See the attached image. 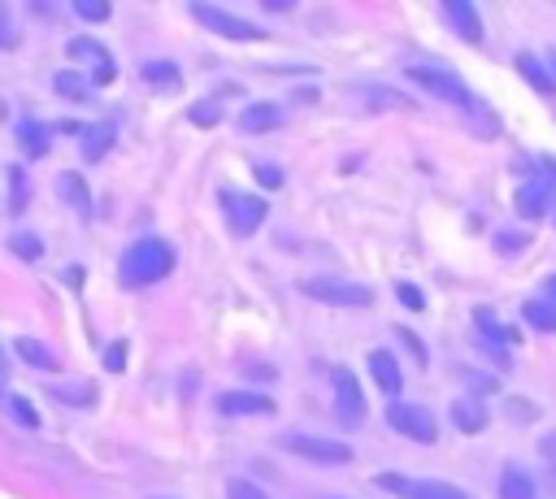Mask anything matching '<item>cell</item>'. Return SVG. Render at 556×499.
Segmentation results:
<instances>
[{"instance_id": "6da1fadb", "label": "cell", "mask_w": 556, "mask_h": 499, "mask_svg": "<svg viewBox=\"0 0 556 499\" xmlns=\"http://www.w3.org/2000/svg\"><path fill=\"white\" fill-rule=\"evenodd\" d=\"M169 269H174V247H169L165 239H139V243L126 247L122 260H117V273H122L126 286L161 282Z\"/></svg>"}, {"instance_id": "7a4b0ae2", "label": "cell", "mask_w": 556, "mask_h": 499, "mask_svg": "<svg viewBox=\"0 0 556 499\" xmlns=\"http://www.w3.org/2000/svg\"><path fill=\"white\" fill-rule=\"evenodd\" d=\"M408 78H413L417 87L434 91L439 100L456 104L460 113H469V117H482V121H486V130H495V117H491V113L478 104V95H473V91H469V87H465V82H460L452 69H439V65H434V69H430V65H408Z\"/></svg>"}, {"instance_id": "3957f363", "label": "cell", "mask_w": 556, "mask_h": 499, "mask_svg": "<svg viewBox=\"0 0 556 499\" xmlns=\"http://www.w3.org/2000/svg\"><path fill=\"white\" fill-rule=\"evenodd\" d=\"M300 291L308 299H321V304H334V308H369L374 304V291L365 282H352V278H334V273H317V278H304Z\"/></svg>"}, {"instance_id": "277c9868", "label": "cell", "mask_w": 556, "mask_h": 499, "mask_svg": "<svg viewBox=\"0 0 556 499\" xmlns=\"http://www.w3.org/2000/svg\"><path fill=\"white\" fill-rule=\"evenodd\" d=\"M382 490L400 495V499H473L469 490L452 486V482H434V477H404V473H378L374 477Z\"/></svg>"}, {"instance_id": "5b68a950", "label": "cell", "mask_w": 556, "mask_h": 499, "mask_svg": "<svg viewBox=\"0 0 556 499\" xmlns=\"http://www.w3.org/2000/svg\"><path fill=\"white\" fill-rule=\"evenodd\" d=\"M387 425H391L395 434L413 438V443H434V438H439L434 412L421 408V404H404V399H395V404L387 408Z\"/></svg>"}, {"instance_id": "8992f818", "label": "cell", "mask_w": 556, "mask_h": 499, "mask_svg": "<svg viewBox=\"0 0 556 499\" xmlns=\"http://www.w3.org/2000/svg\"><path fill=\"white\" fill-rule=\"evenodd\" d=\"M222 208H226V221H230V230L239 239L256 234L261 221H265V213H269V204L261 195H239V191H222Z\"/></svg>"}, {"instance_id": "52a82bcc", "label": "cell", "mask_w": 556, "mask_h": 499, "mask_svg": "<svg viewBox=\"0 0 556 499\" xmlns=\"http://www.w3.org/2000/svg\"><path fill=\"white\" fill-rule=\"evenodd\" d=\"M191 17H195L200 26H208V30H217L222 39H243V43H252V39H265V30H261V26H252V22L235 17V13L217 9V4H191Z\"/></svg>"}, {"instance_id": "ba28073f", "label": "cell", "mask_w": 556, "mask_h": 499, "mask_svg": "<svg viewBox=\"0 0 556 499\" xmlns=\"http://www.w3.org/2000/svg\"><path fill=\"white\" fill-rule=\"evenodd\" d=\"M282 447H287L291 456H300V460H313V464H348V460H352V447H348V443H339V438L291 434Z\"/></svg>"}, {"instance_id": "9c48e42d", "label": "cell", "mask_w": 556, "mask_h": 499, "mask_svg": "<svg viewBox=\"0 0 556 499\" xmlns=\"http://www.w3.org/2000/svg\"><path fill=\"white\" fill-rule=\"evenodd\" d=\"M334 395H339V421L343 425H361L365 421V395H361V386H356V378H352V369H334Z\"/></svg>"}, {"instance_id": "30bf717a", "label": "cell", "mask_w": 556, "mask_h": 499, "mask_svg": "<svg viewBox=\"0 0 556 499\" xmlns=\"http://www.w3.org/2000/svg\"><path fill=\"white\" fill-rule=\"evenodd\" d=\"M217 408L226 417H269L274 412V399L269 395H256V391H222L217 395Z\"/></svg>"}, {"instance_id": "8fae6325", "label": "cell", "mask_w": 556, "mask_h": 499, "mask_svg": "<svg viewBox=\"0 0 556 499\" xmlns=\"http://www.w3.org/2000/svg\"><path fill=\"white\" fill-rule=\"evenodd\" d=\"M443 17H447V26H452L460 39H469V43H478V39H482V17H478V9H473V4L452 0V4H443Z\"/></svg>"}, {"instance_id": "7c38bea8", "label": "cell", "mask_w": 556, "mask_h": 499, "mask_svg": "<svg viewBox=\"0 0 556 499\" xmlns=\"http://www.w3.org/2000/svg\"><path fill=\"white\" fill-rule=\"evenodd\" d=\"M70 61H96V82H113L117 78L113 56L96 39H70Z\"/></svg>"}, {"instance_id": "4fadbf2b", "label": "cell", "mask_w": 556, "mask_h": 499, "mask_svg": "<svg viewBox=\"0 0 556 499\" xmlns=\"http://www.w3.org/2000/svg\"><path fill=\"white\" fill-rule=\"evenodd\" d=\"M239 126H243L248 135H265V130L282 126V108L269 104V100H256V104H248V108L239 113Z\"/></svg>"}, {"instance_id": "5bb4252c", "label": "cell", "mask_w": 556, "mask_h": 499, "mask_svg": "<svg viewBox=\"0 0 556 499\" xmlns=\"http://www.w3.org/2000/svg\"><path fill=\"white\" fill-rule=\"evenodd\" d=\"M369 373H374V382H378V391L382 395H400V386H404V378H400V364H395V356L391 351H369Z\"/></svg>"}, {"instance_id": "9a60e30c", "label": "cell", "mask_w": 556, "mask_h": 499, "mask_svg": "<svg viewBox=\"0 0 556 499\" xmlns=\"http://www.w3.org/2000/svg\"><path fill=\"white\" fill-rule=\"evenodd\" d=\"M534 477L521 469V464H504L500 473V499H534Z\"/></svg>"}, {"instance_id": "2e32d148", "label": "cell", "mask_w": 556, "mask_h": 499, "mask_svg": "<svg viewBox=\"0 0 556 499\" xmlns=\"http://www.w3.org/2000/svg\"><path fill=\"white\" fill-rule=\"evenodd\" d=\"M452 421H456V430L478 434V430H486V408L478 399H456L452 404Z\"/></svg>"}, {"instance_id": "e0dca14e", "label": "cell", "mask_w": 556, "mask_h": 499, "mask_svg": "<svg viewBox=\"0 0 556 499\" xmlns=\"http://www.w3.org/2000/svg\"><path fill=\"white\" fill-rule=\"evenodd\" d=\"M517 69H521V78H526L534 91H543V95H556V78H552V74H547V69H543V65H539L530 52H521V56H517Z\"/></svg>"}, {"instance_id": "ac0fdd59", "label": "cell", "mask_w": 556, "mask_h": 499, "mask_svg": "<svg viewBox=\"0 0 556 499\" xmlns=\"http://www.w3.org/2000/svg\"><path fill=\"white\" fill-rule=\"evenodd\" d=\"M17 143L30 152V156H43L48 152V126L43 121H17Z\"/></svg>"}, {"instance_id": "d6986e66", "label": "cell", "mask_w": 556, "mask_h": 499, "mask_svg": "<svg viewBox=\"0 0 556 499\" xmlns=\"http://www.w3.org/2000/svg\"><path fill=\"white\" fill-rule=\"evenodd\" d=\"M547 195H552L547 182H530V187H521V191H517V213H521V217H539V213L547 208Z\"/></svg>"}, {"instance_id": "ffe728a7", "label": "cell", "mask_w": 556, "mask_h": 499, "mask_svg": "<svg viewBox=\"0 0 556 499\" xmlns=\"http://www.w3.org/2000/svg\"><path fill=\"white\" fill-rule=\"evenodd\" d=\"M521 317H526L534 330L556 334V304H552V299H530V304L521 308Z\"/></svg>"}, {"instance_id": "44dd1931", "label": "cell", "mask_w": 556, "mask_h": 499, "mask_svg": "<svg viewBox=\"0 0 556 499\" xmlns=\"http://www.w3.org/2000/svg\"><path fill=\"white\" fill-rule=\"evenodd\" d=\"M113 143V126H87L83 130V161H100Z\"/></svg>"}, {"instance_id": "7402d4cb", "label": "cell", "mask_w": 556, "mask_h": 499, "mask_svg": "<svg viewBox=\"0 0 556 499\" xmlns=\"http://www.w3.org/2000/svg\"><path fill=\"white\" fill-rule=\"evenodd\" d=\"M17 356H22L26 364H35V369H48V373L56 369V356H52L39 338H17Z\"/></svg>"}, {"instance_id": "603a6c76", "label": "cell", "mask_w": 556, "mask_h": 499, "mask_svg": "<svg viewBox=\"0 0 556 499\" xmlns=\"http://www.w3.org/2000/svg\"><path fill=\"white\" fill-rule=\"evenodd\" d=\"M52 87H56L61 95H74V100H87V91H91V82H87L78 69H61V74L52 78Z\"/></svg>"}, {"instance_id": "cb8c5ba5", "label": "cell", "mask_w": 556, "mask_h": 499, "mask_svg": "<svg viewBox=\"0 0 556 499\" xmlns=\"http://www.w3.org/2000/svg\"><path fill=\"white\" fill-rule=\"evenodd\" d=\"M56 191H61L65 200H74V208H78L83 217H91V208H87V191H83V182H78L74 174H61V178H56Z\"/></svg>"}, {"instance_id": "d4e9b609", "label": "cell", "mask_w": 556, "mask_h": 499, "mask_svg": "<svg viewBox=\"0 0 556 499\" xmlns=\"http://www.w3.org/2000/svg\"><path fill=\"white\" fill-rule=\"evenodd\" d=\"M9 247H13L22 260H39V252H43V243H39L35 234H13V239H9Z\"/></svg>"}, {"instance_id": "484cf974", "label": "cell", "mask_w": 556, "mask_h": 499, "mask_svg": "<svg viewBox=\"0 0 556 499\" xmlns=\"http://www.w3.org/2000/svg\"><path fill=\"white\" fill-rule=\"evenodd\" d=\"M74 13L78 17H87V22H109V4H100V0H74Z\"/></svg>"}, {"instance_id": "4316f807", "label": "cell", "mask_w": 556, "mask_h": 499, "mask_svg": "<svg viewBox=\"0 0 556 499\" xmlns=\"http://www.w3.org/2000/svg\"><path fill=\"white\" fill-rule=\"evenodd\" d=\"M191 121H195V126H217V121H222V104H217V100L195 104V108H191Z\"/></svg>"}, {"instance_id": "83f0119b", "label": "cell", "mask_w": 556, "mask_h": 499, "mask_svg": "<svg viewBox=\"0 0 556 499\" xmlns=\"http://www.w3.org/2000/svg\"><path fill=\"white\" fill-rule=\"evenodd\" d=\"M9 187H13L9 208H13V213H22V208H26V178H22V169H17V165L9 169Z\"/></svg>"}, {"instance_id": "f1b7e54d", "label": "cell", "mask_w": 556, "mask_h": 499, "mask_svg": "<svg viewBox=\"0 0 556 499\" xmlns=\"http://www.w3.org/2000/svg\"><path fill=\"white\" fill-rule=\"evenodd\" d=\"M143 74H148L152 82H178V69H174L169 61H148V65H143Z\"/></svg>"}, {"instance_id": "f546056e", "label": "cell", "mask_w": 556, "mask_h": 499, "mask_svg": "<svg viewBox=\"0 0 556 499\" xmlns=\"http://www.w3.org/2000/svg\"><path fill=\"white\" fill-rule=\"evenodd\" d=\"M226 499H265V495L256 490V482H243V477H235V482H226Z\"/></svg>"}, {"instance_id": "4dcf8cb0", "label": "cell", "mask_w": 556, "mask_h": 499, "mask_svg": "<svg viewBox=\"0 0 556 499\" xmlns=\"http://www.w3.org/2000/svg\"><path fill=\"white\" fill-rule=\"evenodd\" d=\"M9 408H13V417H17L22 425H39V417H35V408H30V404H26L22 395H13V399H9Z\"/></svg>"}, {"instance_id": "1f68e13d", "label": "cell", "mask_w": 556, "mask_h": 499, "mask_svg": "<svg viewBox=\"0 0 556 499\" xmlns=\"http://www.w3.org/2000/svg\"><path fill=\"white\" fill-rule=\"evenodd\" d=\"M395 295H400V299H404V304H408L413 312H421V308H426V299H421V291H417V286H408V282H400V286H395Z\"/></svg>"}, {"instance_id": "d6a6232c", "label": "cell", "mask_w": 556, "mask_h": 499, "mask_svg": "<svg viewBox=\"0 0 556 499\" xmlns=\"http://www.w3.org/2000/svg\"><path fill=\"white\" fill-rule=\"evenodd\" d=\"M17 43V30H13V17H9V9L0 4V48H13Z\"/></svg>"}, {"instance_id": "836d02e7", "label": "cell", "mask_w": 556, "mask_h": 499, "mask_svg": "<svg viewBox=\"0 0 556 499\" xmlns=\"http://www.w3.org/2000/svg\"><path fill=\"white\" fill-rule=\"evenodd\" d=\"M104 364H109L113 373H122V364H126V343H122V338H117V343L109 347V356H104Z\"/></svg>"}, {"instance_id": "e575fe53", "label": "cell", "mask_w": 556, "mask_h": 499, "mask_svg": "<svg viewBox=\"0 0 556 499\" xmlns=\"http://www.w3.org/2000/svg\"><path fill=\"white\" fill-rule=\"evenodd\" d=\"M508 408H513V421H534V412H539L530 399H508Z\"/></svg>"}, {"instance_id": "d590c367", "label": "cell", "mask_w": 556, "mask_h": 499, "mask_svg": "<svg viewBox=\"0 0 556 499\" xmlns=\"http://www.w3.org/2000/svg\"><path fill=\"white\" fill-rule=\"evenodd\" d=\"M256 178H261V187H282V174L274 165H256Z\"/></svg>"}, {"instance_id": "8d00e7d4", "label": "cell", "mask_w": 556, "mask_h": 499, "mask_svg": "<svg viewBox=\"0 0 556 499\" xmlns=\"http://www.w3.org/2000/svg\"><path fill=\"white\" fill-rule=\"evenodd\" d=\"M547 295H552V304H556V278H552V282H547Z\"/></svg>"}, {"instance_id": "74e56055", "label": "cell", "mask_w": 556, "mask_h": 499, "mask_svg": "<svg viewBox=\"0 0 556 499\" xmlns=\"http://www.w3.org/2000/svg\"><path fill=\"white\" fill-rule=\"evenodd\" d=\"M552 69H556V56H552Z\"/></svg>"}]
</instances>
